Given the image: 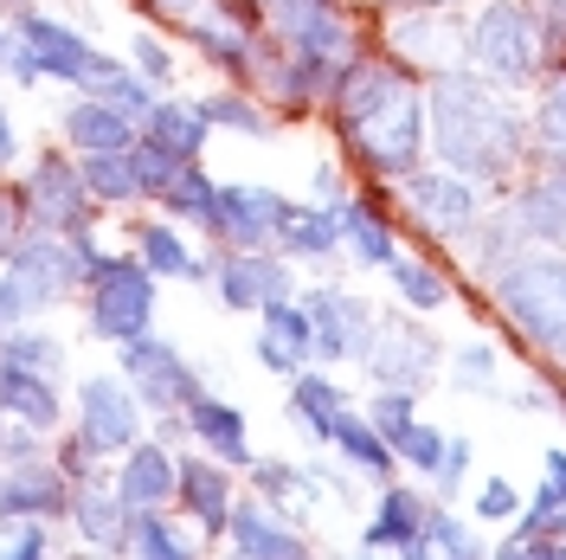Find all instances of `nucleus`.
<instances>
[{
	"instance_id": "obj_1",
	"label": "nucleus",
	"mask_w": 566,
	"mask_h": 560,
	"mask_svg": "<svg viewBox=\"0 0 566 560\" xmlns=\"http://www.w3.org/2000/svg\"><path fill=\"white\" fill-rule=\"evenodd\" d=\"M431 136H438V155L463 175H502L515 162V142H522L515 116L463 77H444L431 91Z\"/></svg>"
},
{
	"instance_id": "obj_2",
	"label": "nucleus",
	"mask_w": 566,
	"mask_h": 560,
	"mask_svg": "<svg viewBox=\"0 0 566 560\" xmlns=\"http://www.w3.org/2000/svg\"><path fill=\"white\" fill-rule=\"evenodd\" d=\"M342 110H348V129L354 142L380 162V168H412L419 162V104H412V91L392 77V71H354L348 97H342Z\"/></svg>"
},
{
	"instance_id": "obj_3",
	"label": "nucleus",
	"mask_w": 566,
	"mask_h": 560,
	"mask_svg": "<svg viewBox=\"0 0 566 560\" xmlns=\"http://www.w3.org/2000/svg\"><path fill=\"white\" fill-rule=\"evenodd\" d=\"M502 310L515 315L541 349L566 354V265H547V258L515 265L502 278Z\"/></svg>"
},
{
	"instance_id": "obj_4",
	"label": "nucleus",
	"mask_w": 566,
	"mask_h": 560,
	"mask_svg": "<svg viewBox=\"0 0 566 560\" xmlns=\"http://www.w3.org/2000/svg\"><path fill=\"white\" fill-rule=\"evenodd\" d=\"M71 283V258L59 246H33L13 251V265H7V283H0V315H27V310H45L52 297H65Z\"/></svg>"
},
{
	"instance_id": "obj_5",
	"label": "nucleus",
	"mask_w": 566,
	"mask_h": 560,
	"mask_svg": "<svg viewBox=\"0 0 566 560\" xmlns=\"http://www.w3.org/2000/svg\"><path fill=\"white\" fill-rule=\"evenodd\" d=\"M148 315H155V290L136 265H116V258L97 265V329L116 335V342H136L148 329Z\"/></svg>"
},
{
	"instance_id": "obj_6",
	"label": "nucleus",
	"mask_w": 566,
	"mask_h": 560,
	"mask_svg": "<svg viewBox=\"0 0 566 560\" xmlns=\"http://www.w3.org/2000/svg\"><path fill=\"white\" fill-rule=\"evenodd\" d=\"M476 59L495 71V77H528L534 59H541V39H534V20L528 13H515V7H490L483 20H476Z\"/></svg>"
},
{
	"instance_id": "obj_7",
	"label": "nucleus",
	"mask_w": 566,
	"mask_h": 560,
	"mask_svg": "<svg viewBox=\"0 0 566 560\" xmlns=\"http://www.w3.org/2000/svg\"><path fill=\"white\" fill-rule=\"evenodd\" d=\"M283 200L277 194H258V187H226V194H212V226L232 239V246H258V239H271L283 226Z\"/></svg>"
},
{
	"instance_id": "obj_8",
	"label": "nucleus",
	"mask_w": 566,
	"mask_h": 560,
	"mask_svg": "<svg viewBox=\"0 0 566 560\" xmlns=\"http://www.w3.org/2000/svg\"><path fill=\"white\" fill-rule=\"evenodd\" d=\"M136 400L123 393L116 381H91L84 386V445H97V452H116V445H129L136 438Z\"/></svg>"
},
{
	"instance_id": "obj_9",
	"label": "nucleus",
	"mask_w": 566,
	"mask_h": 560,
	"mask_svg": "<svg viewBox=\"0 0 566 560\" xmlns=\"http://www.w3.org/2000/svg\"><path fill=\"white\" fill-rule=\"evenodd\" d=\"M310 315H316L322 354H367V342H374V315L360 310L354 297H342V290H322L310 303Z\"/></svg>"
},
{
	"instance_id": "obj_10",
	"label": "nucleus",
	"mask_w": 566,
	"mask_h": 560,
	"mask_svg": "<svg viewBox=\"0 0 566 560\" xmlns=\"http://www.w3.org/2000/svg\"><path fill=\"white\" fill-rule=\"evenodd\" d=\"M367 361H374V374H387V381L419 386L424 367H431V342H424L419 329H374Z\"/></svg>"
},
{
	"instance_id": "obj_11",
	"label": "nucleus",
	"mask_w": 566,
	"mask_h": 560,
	"mask_svg": "<svg viewBox=\"0 0 566 560\" xmlns=\"http://www.w3.org/2000/svg\"><path fill=\"white\" fill-rule=\"evenodd\" d=\"M277 27L283 39H296V52L310 65H322V52H342V27L322 0H277Z\"/></svg>"
},
{
	"instance_id": "obj_12",
	"label": "nucleus",
	"mask_w": 566,
	"mask_h": 560,
	"mask_svg": "<svg viewBox=\"0 0 566 560\" xmlns=\"http://www.w3.org/2000/svg\"><path fill=\"white\" fill-rule=\"evenodd\" d=\"M316 342V329H310V315L290 310V303H264V342H258V354H264V367L271 374H290L296 361H303V349Z\"/></svg>"
},
{
	"instance_id": "obj_13",
	"label": "nucleus",
	"mask_w": 566,
	"mask_h": 560,
	"mask_svg": "<svg viewBox=\"0 0 566 560\" xmlns=\"http://www.w3.org/2000/svg\"><path fill=\"white\" fill-rule=\"evenodd\" d=\"M27 52H33L39 71H59V77H77V84H84V71L97 65V52L77 33L52 27V20H27Z\"/></svg>"
},
{
	"instance_id": "obj_14",
	"label": "nucleus",
	"mask_w": 566,
	"mask_h": 560,
	"mask_svg": "<svg viewBox=\"0 0 566 560\" xmlns=\"http://www.w3.org/2000/svg\"><path fill=\"white\" fill-rule=\"evenodd\" d=\"M412 207H419L424 226H438V232H463V226H470V212H476V200H470V187H463V180L424 175V180H412Z\"/></svg>"
},
{
	"instance_id": "obj_15",
	"label": "nucleus",
	"mask_w": 566,
	"mask_h": 560,
	"mask_svg": "<svg viewBox=\"0 0 566 560\" xmlns=\"http://www.w3.org/2000/svg\"><path fill=\"white\" fill-rule=\"evenodd\" d=\"M0 406H7L13 419H27V425L59 419V400H52L45 374H33V367H7V361H0Z\"/></svg>"
},
{
	"instance_id": "obj_16",
	"label": "nucleus",
	"mask_w": 566,
	"mask_h": 560,
	"mask_svg": "<svg viewBox=\"0 0 566 560\" xmlns=\"http://www.w3.org/2000/svg\"><path fill=\"white\" fill-rule=\"evenodd\" d=\"M27 207L33 219H52V226H77V212H84V194H77V180L65 175V162H45L27 187Z\"/></svg>"
},
{
	"instance_id": "obj_17",
	"label": "nucleus",
	"mask_w": 566,
	"mask_h": 560,
	"mask_svg": "<svg viewBox=\"0 0 566 560\" xmlns=\"http://www.w3.org/2000/svg\"><path fill=\"white\" fill-rule=\"evenodd\" d=\"M367 548H424V509L406 490L380 502V522L367 528Z\"/></svg>"
},
{
	"instance_id": "obj_18",
	"label": "nucleus",
	"mask_w": 566,
	"mask_h": 560,
	"mask_svg": "<svg viewBox=\"0 0 566 560\" xmlns=\"http://www.w3.org/2000/svg\"><path fill=\"white\" fill-rule=\"evenodd\" d=\"M129 367L148 381V393H155V400H187V406H193V381H187V367H180L168 349H155V342H142V335H136Z\"/></svg>"
},
{
	"instance_id": "obj_19",
	"label": "nucleus",
	"mask_w": 566,
	"mask_h": 560,
	"mask_svg": "<svg viewBox=\"0 0 566 560\" xmlns=\"http://www.w3.org/2000/svg\"><path fill=\"white\" fill-rule=\"evenodd\" d=\"M116 490H123V502H136V509H155L161 496L175 490V464H168V452H136Z\"/></svg>"
},
{
	"instance_id": "obj_20",
	"label": "nucleus",
	"mask_w": 566,
	"mask_h": 560,
	"mask_svg": "<svg viewBox=\"0 0 566 560\" xmlns=\"http://www.w3.org/2000/svg\"><path fill=\"white\" fill-rule=\"evenodd\" d=\"M271 297H283V271L277 265H264V258H239V265H226V303L251 310V303H271Z\"/></svg>"
},
{
	"instance_id": "obj_21",
	"label": "nucleus",
	"mask_w": 566,
	"mask_h": 560,
	"mask_svg": "<svg viewBox=\"0 0 566 560\" xmlns=\"http://www.w3.org/2000/svg\"><path fill=\"white\" fill-rule=\"evenodd\" d=\"M65 136L77 148H129V123H123V110H109V104H84V110H71Z\"/></svg>"
},
{
	"instance_id": "obj_22",
	"label": "nucleus",
	"mask_w": 566,
	"mask_h": 560,
	"mask_svg": "<svg viewBox=\"0 0 566 560\" xmlns=\"http://www.w3.org/2000/svg\"><path fill=\"white\" fill-rule=\"evenodd\" d=\"M226 528H232V541H239L245 554H303V541H296L290 528H277L264 509H239Z\"/></svg>"
},
{
	"instance_id": "obj_23",
	"label": "nucleus",
	"mask_w": 566,
	"mask_h": 560,
	"mask_svg": "<svg viewBox=\"0 0 566 560\" xmlns=\"http://www.w3.org/2000/svg\"><path fill=\"white\" fill-rule=\"evenodd\" d=\"M65 490H59V477H45V470H13L7 477V490H0V509L7 516H33V509H59Z\"/></svg>"
},
{
	"instance_id": "obj_24",
	"label": "nucleus",
	"mask_w": 566,
	"mask_h": 560,
	"mask_svg": "<svg viewBox=\"0 0 566 560\" xmlns=\"http://www.w3.org/2000/svg\"><path fill=\"white\" fill-rule=\"evenodd\" d=\"M193 425H200V438H207V445H219V457L245 464V419H239L232 406H212V400H193Z\"/></svg>"
},
{
	"instance_id": "obj_25",
	"label": "nucleus",
	"mask_w": 566,
	"mask_h": 560,
	"mask_svg": "<svg viewBox=\"0 0 566 560\" xmlns=\"http://www.w3.org/2000/svg\"><path fill=\"white\" fill-rule=\"evenodd\" d=\"M180 490H187V502L200 509V522H232V509H226V477L212 470V464H180Z\"/></svg>"
},
{
	"instance_id": "obj_26",
	"label": "nucleus",
	"mask_w": 566,
	"mask_h": 560,
	"mask_svg": "<svg viewBox=\"0 0 566 560\" xmlns=\"http://www.w3.org/2000/svg\"><path fill=\"white\" fill-rule=\"evenodd\" d=\"M200 123H207L200 110H175V104L148 110V129H155V142H161L168 155H180V162H187V155L200 148Z\"/></svg>"
},
{
	"instance_id": "obj_27",
	"label": "nucleus",
	"mask_w": 566,
	"mask_h": 560,
	"mask_svg": "<svg viewBox=\"0 0 566 560\" xmlns=\"http://www.w3.org/2000/svg\"><path fill=\"white\" fill-rule=\"evenodd\" d=\"M84 180H91L97 194H109V200H129V194L142 187V180H136V155H123V148H91Z\"/></svg>"
},
{
	"instance_id": "obj_28",
	"label": "nucleus",
	"mask_w": 566,
	"mask_h": 560,
	"mask_svg": "<svg viewBox=\"0 0 566 560\" xmlns=\"http://www.w3.org/2000/svg\"><path fill=\"white\" fill-rule=\"evenodd\" d=\"M335 226H342V212H303V207H290L283 212V246L290 251H328L335 246Z\"/></svg>"
},
{
	"instance_id": "obj_29",
	"label": "nucleus",
	"mask_w": 566,
	"mask_h": 560,
	"mask_svg": "<svg viewBox=\"0 0 566 560\" xmlns=\"http://www.w3.org/2000/svg\"><path fill=\"white\" fill-rule=\"evenodd\" d=\"M522 219H528V226L541 232V239L566 246V180H560V187H541V194H528Z\"/></svg>"
},
{
	"instance_id": "obj_30",
	"label": "nucleus",
	"mask_w": 566,
	"mask_h": 560,
	"mask_svg": "<svg viewBox=\"0 0 566 560\" xmlns=\"http://www.w3.org/2000/svg\"><path fill=\"white\" fill-rule=\"evenodd\" d=\"M296 413L310 419V432H322V438H335V419H342V400H335V386H328V381H303V386H296Z\"/></svg>"
},
{
	"instance_id": "obj_31",
	"label": "nucleus",
	"mask_w": 566,
	"mask_h": 560,
	"mask_svg": "<svg viewBox=\"0 0 566 560\" xmlns=\"http://www.w3.org/2000/svg\"><path fill=\"white\" fill-rule=\"evenodd\" d=\"M142 258L155 265V271H168V278H187L193 271V258H187V246H180L168 226H155V232H142Z\"/></svg>"
},
{
	"instance_id": "obj_32",
	"label": "nucleus",
	"mask_w": 566,
	"mask_h": 560,
	"mask_svg": "<svg viewBox=\"0 0 566 560\" xmlns=\"http://www.w3.org/2000/svg\"><path fill=\"white\" fill-rule=\"evenodd\" d=\"M342 226H348L354 251H360L367 265H392V239H387V226H380V219H367V212H342Z\"/></svg>"
},
{
	"instance_id": "obj_33",
	"label": "nucleus",
	"mask_w": 566,
	"mask_h": 560,
	"mask_svg": "<svg viewBox=\"0 0 566 560\" xmlns=\"http://www.w3.org/2000/svg\"><path fill=\"white\" fill-rule=\"evenodd\" d=\"M77 516H84V535H91L97 548H123V516H116V502H109V496H84V502H77Z\"/></svg>"
},
{
	"instance_id": "obj_34",
	"label": "nucleus",
	"mask_w": 566,
	"mask_h": 560,
	"mask_svg": "<svg viewBox=\"0 0 566 560\" xmlns=\"http://www.w3.org/2000/svg\"><path fill=\"white\" fill-rule=\"evenodd\" d=\"M180 168H187V162H180V155H168L161 142H155V148H136V180L148 187V194H168Z\"/></svg>"
},
{
	"instance_id": "obj_35",
	"label": "nucleus",
	"mask_w": 566,
	"mask_h": 560,
	"mask_svg": "<svg viewBox=\"0 0 566 560\" xmlns=\"http://www.w3.org/2000/svg\"><path fill=\"white\" fill-rule=\"evenodd\" d=\"M335 438L348 445V457L360 464V470H387V445H380L360 419H335Z\"/></svg>"
},
{
	"instance_id": "obj_36",
	"label": "nucleus",
	"mask_w": 566,
	"mask_h": 560,
	"mask_svg": "<svg viewBox=\"0 0 566 560\" xmlns=\"http://www.w3.org/2000/svg\"><path fill=\"white\" fill-rule=\"evenodd\" d=\"M0 361H7V367H33V374H52V367H59V342H45V335H13Z\"/></svg>"
},
{
	"instance_id": "obj_37",
	"label": "nucleus",
	"mask_w": 566,
	"mask_h": 560,
	"mask_svg": "<svg viewBox=\"0 0 566 560\" xmlns=\"http://www.w3.org/2000/svg\"><path fill=\"white\" fill-rule=\"evenodd\" d=\"M392 283H399V290H406V297H412L419 310H431V303H444V283L431 278L424 265H406V258H392Z\"/></svg>"
},
{
	"instance_id": "obj_38",
	"label": "nucleus",
	"mask_w": 566,
	"mask_h": 560,
	"mask_svg": "<svg viewBox=\"0 0 566 560\" xmlns=\"http://www.w3.org/2000/svg\"><path fill=\"white\" fill-rule=\"evenodd\" d=\"M168 207H180V212H200V219H212V187L200 175H187L180 168L175 175V187H168Z\"/></svg>"
},
{
	"instance_id": "obj_39",
	"label": "nucleus",
	"mask_w": 566,
	"mask_h": 560,
	"mask_svg": "<svg viewBox=\"0 0 566 560\" xmlns=\"http://www.w3.org/2000/svg\"><path fill=\"white\" fill-rule=\"evenodd\" d=\"M541 142H547L554 155H566V77L547 91V104H541Z\"/></svg>"
},
{
	"instance_id": "obj_40",
	"label": "nucleus",
	"mask_w": 566,
	"mask_h": 560,
	"mask_svg": "<svg viewBox=\"0 0 566 560\" xmlns=\"http://www.w3.org/2000/svg\"><path fill=\"white\" fill-rule=\"evenodd\" d=\"M392 445H399V452L412 457L419 470H438V464H444V445H438V432H419V425H406V432H399Z\"/></svg>"
},
{
	"instance_id": "obj_41",
	"label": "nucleus",
	"mask_w": 566,
	"mask_h": 560,
	"mask_svg": "<svg viewBox=\"0 0 566 560\" xmlns=\"http://www.w3.org/2000/svg\"><path fill=\"white\" fill-rule=\"evenodd\" d=\"M560 502H566V452H554V457H547V490H541V509H534V522H547Z\"/></svg>"
},
{
	"instance_id": "obj_42",
	"label": "nucleus",
	"mask_w": 566,
	"mask_h": 560,
	"mask_svg": "<svg viewBox=\"0 0 566 560\" xmlns=\"http://www.w3.org/2000/svg\"><path fill=\"white\" fill-rule=\"evenodd\" d=\"M129 541H136L142 554H168V560L180 554V541H175V535H168V528H161V522H148V516H142V522L129 528Z\"/></svg>"
},
{
	"instance_id": "obj_43",
	"label": "nucleus",
	"mask_w": 566,
	"mask_h": 560,
	"mask_svg": "<svg viewBox=\"0 0 566 560\" xmlns=\"http://www.w3.org/2000/svg\"><path fill=\"white\" fill-rule=\"evenodd\" d=\"M458 381L463 386H490L495 381V354L490 349H463L458 354Z\"/></svg>"
},
{
	"instance_id": "obj_44",
	"label": "nucleus",
	"mask_w": 566,
	"mask_h": 560,
	"mask_svg": "<svg viewBox=\"0 0 566 560\" xmlns=\"http://www.w3.org/2000/svg\"><path fill=\"white\" fill-rule=\"evenodd\" d=\"M374 419H380V432H387V438H399V432L412 425V406H406V393H387V400L374 406Z\"/></svg>"
},
{
	"instance_id": "obj_45",
	"label": "nucleus",
	"mask_w": 566,
	"mask_h": 560,
	"mask_svg": "<svg viewBox=\"0 0 566 560\" xmlns=\"http://www.w3.org/2000/svg\"><path fill=\"white\" fill-rule=\"evenodd\" d=\"M200 116L207 123H239V129H258V116H251L239 97H219V104H200Z\"/></svg>"
},
{
	"instance_id": "obj_46",
	"label": "nucleus",
	"mask_w": 566,
	"mask_h": 560,
	"mask_svg": "<svg viewBox=\"0 0 566 560\" xmlns=\"http://www.w3.org/2000/svg\"><path fill=\"white\" fill-rule=\"evenodd\" d=\"M476 509H483V516H495V522H502V516L515 509V490H509V484H490V490L476 496Z\"/></svg>"
},
{
	"instance_id": "obj_47",
	"label": "nucleus",
	"mask_w": 566,
	"mask_h": 560,
	"mask_svg": "<svg viewBox=\"0 0 566 560\" xmlns=\"http://www.w3.org/2000/svg\"><path fill=\"white\" fill-rule=\"evenodd\" d=\"M136 59H142V71H148V77H168V52H161L155 39H142V45H136Z\"/></svg>"
},
{
	"instance_id": "obj_48",
	"label": "nucleus",
	"mask_w": 566,
	"mask_h": 560,
	"mask_svg": "<svg viewBox=\"0 0 566 560\" xmlns=\"http://www.w3.org/2000/svg\"><path fill=\"white\" fill-rule=\"evenodd\" d=\"M13 155V123H7V110H0V162Z\"/></svg>"
},
{
	"instance_id": "obj_49",
	"label": "nucleus",
	"mask_w": 566,
	"mask_h": 560,
	"mask_svg": "<svg viewBox=\"0 0 566 560\" xmlns=\"http://www.w3.org/2000/svg\"><path fill=\"white\" fill-rule=\"evenodd\" d=\"M168 7H180V13H187V7H193V0H168Z\"/></svg>"
},
{
	"instance_id": "obj_50",
	"label": "nucleus",
	"mask_w": 566,
	"mask_h": 560,
	"mask_svg": "<svg viewBox=\"0 0 566 560\" xmlns=\"http://www.w3.org/2000/svg\"><path fill=\"white\" fill-rule=\"evenodd\" d=\"M0 65H7V45H0Z\"/></svg>"
}]
</instances>
